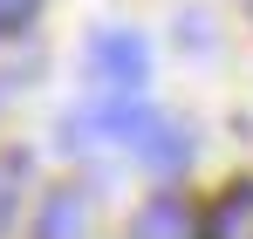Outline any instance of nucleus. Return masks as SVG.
<instances>
[{"label":"nucleus","instance_id":"nucleus-1","mask_svg":"<svg viewBox=\"0 0 253 239\" xmlns=\"http://www.w3.org/2000/svg\"><path fill=\"white\" fill-rule=\"evenodd\" d=\"M89 69H96L103 89L130 96V89H144V76H151V48H144V35H130V28H103V35L89 41Z\"/></svg>","mask_w":253,"mask_h":239},{"label":"nucleus","instance_id":"nucleus-2","mask_svg":"<svg viewBox=\"0 0 253 239\" xmlns=\"http://www.w3.org/2000/svg\"><path fill=\"white\" fill-rule=\"evenodd\" d=\"M89 233V199L76 185H62V192H48L42 199V219H35V239H83Z\"/></svg>","mask_w":253,"mask_h":239},{"label":"nucleus","instance_id":"nucleus-3","mask_svg":"<svg viewBox=\"0 0 253 239\" xmlns=\"http://www.w3.org/2000/svg\"><path fill=\"white\" fill-rule=\"evenodd\" d=\"M137 239H199V219L178 192H158V199L137 212Z\"/></svg>","mask_w":253,"mask_h":239},{"label":"nucleus","instance_id":"nucleus-4","mask_svg":"<svg viewBox=\"0 0 253 239\" xmlns=\"http://www.w3.org/2000/svg\"><path fill=\"white\" fill-rule=\"evenodd\" d=\"M206 239H253V185H233L226 199L212 205Z\"/></svg>","mask_w":253,"mask_h":239},{"label":"nucleus","instance_id":"nucleus-5","mask_svg":"<svg viewBox=\"0 0 253 239\" xmlns=\"http://www.w3.org/2000/svg\"><path fill=\"white\" fill-rule=\"evenodd\" d=\"M48 0H0V35H28Z\"/></svg>","mask_w":253,"mask_h":239},{"label":"nucleus","instance_id":"nucleus-6","mask_svg":"<svg viewBox=\"0 0 253 239\" xmlns=\"http://www.w3.org/2000/svg\"><path fill=\"white\" fill-rule=\"evenodd\" d=\"M7 178H14V158L0 164V233H7V219H14V185H7Z\"/></svg>","mask_w":253,"mask_h":239}]
</instances>
